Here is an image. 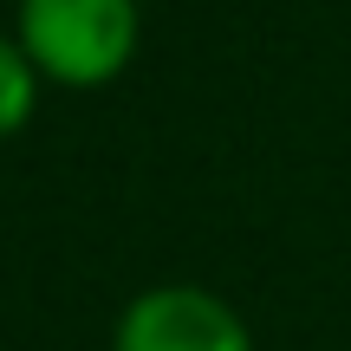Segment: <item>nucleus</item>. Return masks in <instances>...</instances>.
Masks as SVG:
<instances>
[{"instance_id":"2","label":"nucleus","mask_w":351,"mask_h":351,"mask_svg":"<svg viewBox=\"0 0 351 351\" xmlns=\"http://www.w3.org/2000/svg\"><path fill=\"white\" fill-rule=\"evenodd\" d=\"M111 351H254V332L208 287H150L117 313Z\"/></svg>"},{"instance_id":"3","label":"nucleus","mask_w":351,"mask_h":351,"mask_svg":"<svg viewBox=\"0 0 351 351\" xmlns=\"http://www.w3.org/2000/svg\"><path fill=\"white\" fill-rule=\"evenodd\" d=\"M39 65L26 59V46L13 33H0V137H13V130H26L33 124V111H39Z\"/></svg>"},{"instance_id":"1","label":"nucleus","mask_w":351,"mask_h":351,"mask_svg":"<svg viewBox=\"0 0 351 351\" xmlns=\"http://www.w3.org/2000/svg\"><path fill=\"white\" fill-rule=\"evenodd\" d=\"M13 39L46 85L98 91L130 72L143 39L137 0H13Z\"/></svg>"}]
</instances>
